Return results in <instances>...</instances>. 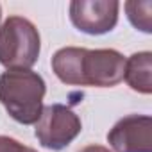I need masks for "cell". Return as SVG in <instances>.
<instances>
[{
    "instance_id": "30bf717a",
    "label": "cell",
    "mask_w": 152,
    "mask_h": 152,
    "mask_svg": "<svg viewBox=\"0 0 152 152\" xmlns=\"http://www.w3.org/2000/svg\"><path fill=\"white\" fill-rule=\"evenodd\" d=\"M0 152H38L20 141H16L15 138L9 136H0Z\"/></svg>"
},
{
    "instance_id": "9c48e42d",
    "label": "cell",
    "mask_w": 152,
    "mask_h": 152,
    "mask_svg": "<svg viewBox=\"0 0 152 152\" xmlns=\"http://www.w3.org/2000/svg\"><path fill=\"white\" fill-rule=\"evenodd\" d=\"M125 11L127 16L131 20V23L143 31V32H150L152 31V2L150 0H145V2H138V0H131V2H125Z\"/></svg>"
},
{
    "instance_id": "3957f363",
    "label": "cell",
    "mask_w": 152,
    "mask_h": 152,
    "mask_svg": "<svg viewBox=\"0 0 152 152\" xmlns=\"http://www.w3.org/2000/svg\"><path fill=\"white\" fill-rule=\"evenodd\" d=\"M83 124L79 116L63 104H50L41 109L36 122L38 141L50 150H63L79 136Z\"/></svg>"
},
{
    "instance_id": "8992f818",
    "label": "cell",
    "mask_w": 152,
    "mask_h": 152,
    "mask_svg": "<svg viewBox=\"0 0 152 152\" xmlns=\"http://www.w3.org/2000/svg\"><path fill=\"white\" fill-rule=\"evenodd\" d=\"M125 57L113 48L88 50L84 56V83L86 86L111 88L124 81Z\"/></svg>"
},
{
    "instance_id": "ba28073f",
    "label": "cell",
    "mask_w": 152,
    "mask_h": 152,
    "mask_svg": "<svg viewBox=\"0 0 152 152\" xmlns=\"http://www.w3.org/2000/svg\"><path fill=\"white\" fill-rule=\"evenodd\" d=\"M124 79L134 91L148 95L152 91V54L138 52L125 59Z\"/></svg>"
},
{
    "instance_id": "6da1fadb",
    "label": "cell",
    "mask_w": 152,
    "mask_h": 152,
    "mask_svg": "<svg viewBox=\"0 0 152 152\" xmlns=\"http://www.w3.org/2000/svg\"><path fill=\"white\" fill-rule=\"evenodd\" d=\"M45 91V81L36 72L7 70L0 75V102L11 118L23 125L38 122Z\"/></svg>"
},
{
    "instance_id": "277c9868",
    "label": "cell",
    "mask_w": 152,
    "mask_h": 152,
    "mask_svg": "<svg viewBox=\"0 0 152 152\" xmlns=\"http://www.w3.org/2000/svg\"><path fill=\"white\" fill-rule=\"evenodd\" d=\"M118 9L116 0H73L70 4V20L86 34H106L115 29Z\"/></svg>"
},
{
    "instance_id": "52a82bcc",
    "label": "cell",
    "mask_w": 152,
    "mask_h": 152,
    "mask_svg": "<svg viewBox=\"0 0 152 152\" xmlns=\"http://www.w3.org/2000/svg\"><path fill=\"white\" fill-rule=\"evenodd\" d=\"M84 56L86 48L64 47L52 57V70L57 79L70 86H86L84 83Z\"/></svg>"
},
{
    "instance_id": "5b68a950",
    "label": "cell",
    "mask_w": 152,
    "mask_h": 152,
    "mask_svg": "<svg viewBox=\"0 0 152 152\" xmlns=\"http://www.w3.org/2000/svg\"><path fill=\"white\" fill-rule=\"evenodd\" d=\"M115 152H152V118L129 115L118 120L107 134Z\"/></svg>"
},
{
    "instance_id": "7a4b0ae2",
    "label": "cell",
    "mask_w": 152,
    "mask_h": 152,
    "mask_svg": "<svg viewBox=\"0 0 152 152\" xmlns=\"http://www.w3.org/2000/svg\"><path fill=\"white\" fill-rule=\"evenodd\" d=\"M39 48V32L27 18L9 16L0 27V63L7 70H29Z\"/></svg>"
},
{
    "instance_id": "7c38bea8",
    "label": "cell",
    "mask_w": 152,
    "mask_h": 152,
    "mask_svg": "<svg viewBox=\"0 0 152 152\" xmlns=\"http://www.w3.org/2000/svg\"><path fill=\"white\" fill-rule=\"evenodd\" d=\"M0 20H2V9H0Z\"/></svg>"
},
{
    "instance_id": "8fae6325",
    "label": "cell",
    "mask_w": 152,
    "mask_h": 152,
    "mask_svg": "<svg viewBox=\"0 0 152 152\" xmlns=\"http://www.w3.org/2000/svg\"><path fill=\"white\" fill-rule=\"evenodd\" d=\"M81 152H111V150L106 148V147H100V145H90V147L83 148Z\"/></svg>"
}]
</instances>
